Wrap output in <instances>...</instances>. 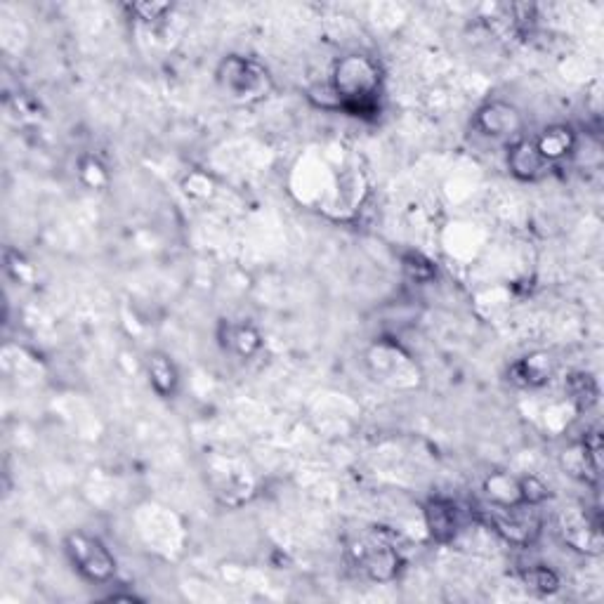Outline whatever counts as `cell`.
<instances>
[{"label":"cell","mask_w":604,"mask_h":604,"mask_svg":"<svg viewBox=\"0 0 604 604\" xmlns=\"http://www.w3.org/2000/svg\"><path fill=\"white\" fill-rule=\"evenodd\" d=\"M336 109L357 118H376L383 95V69L371 55L352 52L340 57L328 78Z\"/></svg>","instance_id":"obj_1"},{"label":"cell","mask_w":604,"mask_h":604,"mask_svg":"<svg viewBox=\"0 0 604 604\" xmlns=\"http://www.w3.org/2000/svg\"><path fill=\"white\" fill-rule=\"evenodd\" d=\"M347 553L371 581L378 583L395 581L404 567L402 550L397 548V536L383 527H373L369 534L352 541Z\"/></svg>","instance_id":"obj_2"},{"label":"cell","mask_w":604,"mask_h":604,"mask_svg":"<svg viewBox=\"0 0 604 604\" xmlns=\"http://www.w3.org/2000/svg\"><path fill=\"white\" fill-rule=\"evenodd\" d=\"M215 81L225 97L236 104H255L265 100L272 90V76L258 59L244 55H229L215 71Z\"/></svg>","instance_id":"obj_3"},{"label":"cell","mask_w":604,"mask_h":604,"mask_svg":"<svg viewBox=\"0 0 604 604\" xmlns=\"http://www.w3.org/2000/svg\"><path fill=\"white\" fill-rule=\"evenodd\" d=\"M479 520L487 522L505 543L517 548L534 546L541 536L543 520L538 505L512 503V505H487V510L477 512Z\"/></svg>","instance_id":"obj_4"},{"label":"cell","mask_w":604,"mask_h":604,"mask_svg":"<svg viewBox=\"0 0 604 604\" xmlns=\"http://www.w3.org/2000/svg\"><path fill=\"white\" fill-rule=\"evenodd\" d=\"M64 553H67L71 567L90 583L114 581L118 564L111 550L104 546L100 538L88 531H71L64 538Z\"/></svg>","instance_id":"obj_5"},{"label":"cell","mask_w":604,"mask_h":604,"mask_svg":"<svg viewBox=\"0 0 604 604\" xmlns=\"http://www.w3.org/2000/svg\"><path fill=\"white\" fill-rule=\"evenodd\" d=\"M475 128L491 140L515 142L524 128V118L515 104L494 100L482 104L475 114Z\"/></svg>","instance_id":"obj_6"},{"label":"cell","mask_w":604,"mask_h":604,"mask_svg":"<svg viewBox=\"0 0 604 604\" xmlns=\"http://www.w3.org/2000/svg\"><path fill=\"white\" fill-rule=\"evenodd\" d=\"M602 524L600 517H590L588 510L567 512L560 522L564 543L579 553L600 555L602 553Z\"/></svg>","instance_id":"obj_7"},{"label":"cell","mask_w":604,"mask_h":604,"mask_svg":"<svg viewBox=\"0 0 604 604\" xmlns=\"http://www.w3.org/2000/svg\"><path fill=\"white\" fill-rule=\"evenodd\" d=\"M425 527L437 543H451L461 531V508L451 498L435 496L423 508Z\"/></svg>","instance_id":"obj_8"},{"label":"cell","mask_w":604,"mask_h":604,"mask_svg":"<svg viewBox=\"0 0 604 604\" xmlns=\"http://www.w3.org/2000/svg\"><path fill=\"white\" fill-rule=\"evenodd\" d=\"M508 170L515 180L536 182L548 170L546 159L538 151L534 137H517L508 147Z\"/></svg>","instance_id":"obj_9"},{"label":"cell","mask_w":604,"mask_h":604,"mask_svg":"<svg viewBox=\"0 0 604 604\" xmlns=\"http://www.w3.org/2000/svg\"><path fill=\"white\" fill-rule=\"evenodd\" d=\"M555 373V359L548 352H531L527 357L517 359L510 366V383L520 387H541L546 385Z\"/></svg>","instance_id":"obj_10"},{"label":"cell","mask_w":604,"mask_h":604,"mask_svg":"<svg viewBox=\"0 0 604 604\" xmlns=\"http://www.w3.org/2000/svg\"><path fill=\"white\" fill-rule=\"evenodd\" d=\"M546 163H560L576 151V133L569 126H550L534 137Z\"/></svg>","instance_id":"obj_11"},{"label":"cell","mask_w":604,"mask_h":604,"mask_svg":"<svg viewBox=\"0 0 604 604\" xmlns=\"http://www.w3.org/2000/svg\"><path fill=\"white\" fill-rule=\"evenodd\" d=\"M147 376L151 383V390L163 399H173L180 387V373L173 359L163 352H151L147 357Z\"/></svg>","instance_id":"obj_12"},{"label":"cell","mask_w":604,"mask_h":604,"mask_svg":"<svg viewBox=\"0 0 604 604\" xmlns=\"http://www.w3.org/2000/svg\"><path fill=\"white\" fill-rule=\"evenodd\" d=\"M222 328H225L222 345L239 354L241 359L253 357L262 347V336L253 324H229L227 321V324H222Z\"/></svg>","instance_id":"obj_13"},{"label":"cell","mask_w":604,"mask_h":604,"mask_svg":"<svg viewBox=\"0 0 604 604\" xmlns=\"http://www.w3.org/2000/svg\"><path fill=\"white\" fill-rule=\"evenodd\" d=\"M567 395L571 402L576 404V409L579 411H590L597 404V397H600V387H597V380L590 376L586 371L579 373H571L567 378Z\"/></svg>","instance_id":"obj_14"},{"label":"cell","mask_w":604,"mask_h":604,"mask_svg":"<svg viewBox=\"0 0 604 604\" xmlns=\"http://www.w3.org/2000/svg\"><path fill=\"white\" fill-rule=\"evenodd\" d=\"M484 491H487L489 505H512L520 503V482L515 477L496 472L484 482Z\"/></svg>","instance_id":"obj_15"},{"label":"cell","mask_w":604,"mask_h":604,"mask_svg":"<svg viewBox=\"0 0 604 604\" xmlns=\"http://www.w3.org/2000/svg\"><path fill=\"white\" fill-rule=\"evenodd\" d=\"M522 583L529 590H534L538 595H553L560 590V576L546 564H531V567L522 569Z\"/></svg>","instance_id":"obj_16"},{"label":"cell","mask_w":604,"mask_h":604,"mask_svg":"<svg viewBox=\"0 0 604 604\" xmlns=\"http://www.w3.org/2000/svg\"><path fill=\"white\" fill-rule=\"evenodd\" d=\"M404 274L416 284H428L437 277V265L430 258H425L423 253H406L402 258Z\"/></svg>","instance_id":"obj_17"},{"label":"cell","mask_w":604,"mask_h":604,"mask_svg":"<svg viewBox=\"0 0 604 604\" xmlns=\"http://www.w3.org/2000/svg\"><path fill=\"white\" fill-rule=\"evenodd\" d=\"M517 482H520V503L541 505L550 498V489L543 479L529 475V477H520Z\"/></svg>","instance_id":"obj_18"},{"label":"cell","mask_w":604,"mask_h":604,"mask_svg":"<svg viewBox=\"0 0 604 604\" xmlns=\"http://www.w3.org/2000/svg\"><path fill=\"white\" fill-rule=\"evenodd\" d=\"M78 175H81V180L85 182V185L93 187V189H100L109 182L107 168H104L100 159H95V156H85V159L81 161V170H78Z\"/></svg>","instance_id":"obj_19"},{"label":"cell","mask_w":604,"mask_h":604,"mask_svg":"<svg viewBox=\"0 0 604 604\" xmlns=\"http://www.w3.org/2000/svg\"><path fill=\"white\" fill-rule=\"evenodd\" d=\"M130 15L135 19H140V22H156V19H161L166 12H170L168 3H133L128 5Z\"/></svg>","instance_id":"obj_20"}]
</instances>
